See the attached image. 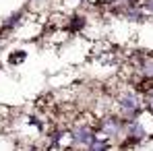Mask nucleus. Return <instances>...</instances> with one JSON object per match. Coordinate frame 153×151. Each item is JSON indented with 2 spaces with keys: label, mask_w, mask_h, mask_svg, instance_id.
<instances>
[{
  "label": "nucleus",
  "mask_w": 153,
  "mask_h": 151,
  "mask_svg": "<svg viewBox=\"0 0 153 151\" xmlns=\"http://www.w3.org/2000/svg\"><path fill=\"white\" fill-rule=\"evenodd\" d=\"M139 6H141L145 13L153 15V0H141V2H139Z\"/></svg>",
  "instance_id": "f03ea898"
},
{
  "label": "nucleus",
  "mask_w": 153,
  "mask_h": 151,
  "mask_svg": "<svg viewBox=\"0 0 153 151\" xmlns=\"http://www.w3.org/2000/svg\"><path fill=\"white\" fill-rule=\"evenodd\" d=\"M10 58H8V64H21V62H25V58H27V52L25 50H15V52H10L8 54Z\"/></svg>",
  "instance_id": "f257e3e1"
}]
</instances>
